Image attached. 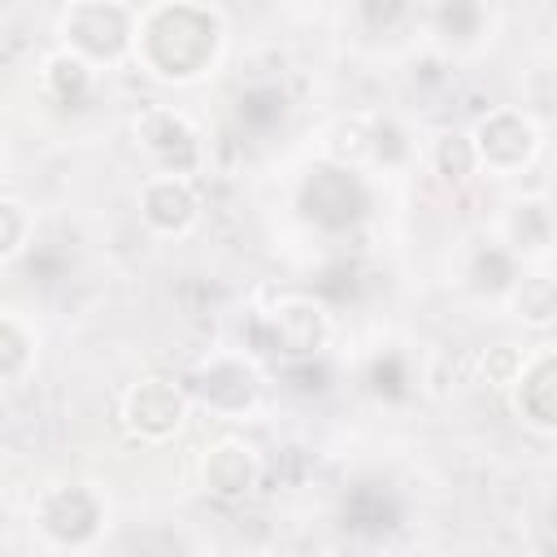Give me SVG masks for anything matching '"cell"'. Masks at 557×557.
Segmentation results:
<instances>
[{"label": "cell", "instance_id": "8992f818", "mask_svg": "<svg viewBox=\"0 0 557 557\" xmlns=\"http://www.w3.org/2000/svg\"><path fill=\"white\" fill-rule=\"evenodd\" d=\"M100 500L87 487H57L39 500L35 522L48 535V544L57 548H87L100 531Z\"/></svg>", "mask_w": 557, "mask_h": 557}, {"label": "cell", "instance_id": "484cf974", "mask_svg": "<svg viewBox=\"0 0 557 557\" xmlns=\"http://www.w3.org/2000/svg\"><path fill=\"white\" fill-rule=\"evenodd\" d=\"M357 9H361V17H366V26L387 30V26H396V22H400L405 0H357Z\"/></svg>", "mask_w": 557, "mask_h": 557}, {"label": "cell", "instance_id": "603a6c76", "mask_svg": "<svg viewBox=\"0 0 557 557\" xmlns=\"http://www.w3.org/2000/svg\"><path fill=\"white\" fill-rule=\"evenodd\" d=\"M22 239H26V213L17 200H0V257H17L22 252Z\"/></svg>", "mask_w": 557, "mask_h": 557}, {"label": "cell", "instance_id": "ac0fdd59", "mask_svg": "<svg viewBox=\"0 0 557 557\" xmlns=\"http://www.w3.org/2000/svg\"><path fill=\"white\" fill-rule=\"evenodd\" d=\"M470 278H474L479 292H509L513 278H518V270H513V252H505V248H487V252H479Z\"/></svg>", "mask_w": 557, "mask_h": 557}, {"label": "cell", "instance_id": "4fadbf2b", "mask_svg": "<svg viewBox=\"0 0 557 557\" xmlns=\"http://www.w3.org/2000/svg\"><path fill=\"white\" fill-rule=\"evenodd\" d=\"M509 309L527 326L557 322V278L553 274H518L513 287H509Z\"/></svg>", "mask_w": 557, "mask_h": 557}, {"label": "cell", "instance_id": "7c38bea8", "mask_svg": "<svg viewBox=\"0 0 557 557\" xmlns=\"http://www.w3.org/2000/svg\"><path fill=\"white\" fill-rule=\"evenodd\" d=\"M513 405L531 426L557 431V352H544L522 366L513 383Z\"/></svg>", "mask_w": 557, "mask_h": 557}, {"label": "cell", "instance_id": "2e32d148", "mask_svg": "<svg viewBox=\"0 0 557 557\" xmlns=\"http://www.w3.org/2000/svg\"><path fill=\"white\" fill-rule=\"evenodd\" d=\"M348 522H352L357 531L379 535V531H387V527L396 522V505H392L387 492H379V487H357L352 500H348Z\"/></svg>", "mask_w": 557, "mask_h": 557}, {"label": "cell", "instance_id": "277c9868", "mask_svg": "<svg viewBox=\"0 0 557 557\" xmlns=\"http://www.w3.org/2000/svg\"><path fill=\"white\" fill-rule=\"evenodd\" d=\"M300 209H305L309 222L339 231V226H348V222L361 218V209H366V187H361V178L352 174V165H335V161H331V165L309 170V178L300 183Z\"/></svg>", "mask_w": 557, "mask_h": 557}, {"label": "cell", "instance_id": "6da1fadb", "mask_svg": "<svg viewBox=\"0 0 557 557\" xmlns=\"http://www.w3.org/2000/svg\"><path fill=\"white\" fill-rule=\"evenodd\" d=\"M139 57L152 74L161 78H196L213 65L218 44H222V26L209 9L187 4V0H170L161 9H152L139 22Z\"/></svg>", "mask_w": 557, "mask_h": 557}, {"label": "cell", "instance_id": "ffe728a7", "mask_svg": "<svg viewBox=\"0 0 557 557\" xmlns=\"http://www.w3.org/2000/svg\"><path fill=\"white\" fill-rule=\"evenodd\" d=\"M26 361H30V339H26V331L17 326V318H4L0 322V379H17L22 370H26Z\"/></svg>", "mask_w": 557, "mask_h": 557}, {"label": "cell", "instance_id": "cb8c5ba5", "mask_svg": "<svg viewBox=\"0 0 557 557\" xmlns=\"http://www.w3.org/2000/svg\"><path fill=\"white\" fill-rule=\"evenodd\" d=\"M522 352H513L509 344H500V348H492L487 352V361H483V374H487V383H496V387H513L518 383V374H522Z\"/></svg>", "mask_w": 557, "mask_h": 557}, {"label": "cell", "instance_id": "52a82bcc", "mask_svg": "<svg viewBox=\"0 0 557 557\" xmlns=\"http://www.w3.org/2000/svg\"><path fill=\"white\" fill-rule=\"evenodd\" d=\"M122 418H126V431L139 435V440H170L183 418H187V396L183 387L165 383V379H144L126 392L122 400Z\"/></svg>", "mask_w": 557, "mask_h": 557}, {"label": "cell", "instance_id": "30bf717a", "mask_svg": "<svg viewBox=\"0 0 557 557\" xmlns=\"http://www.w3.org/2000/svg\"><path fill=\"white\" fill-rule=\"evenodd\" d=\"M139 213L157 235H183V231H191L200 205H196V191H191V183L183 174H161V178L144 183Z\"/></svg>", "mask_w": 557, "mask_h": 557}, {"label": "cell", "instance_id": "9a60e30c", "mask_svg": "<svg viewBox=\"0 0 557 557\" xmlns=\"http://www.w3.org/2000/svg\"><path fill=\"white\" fill-rule=\"evenodd\" d=\"M326 157L335 165H357L370 157V126L357 117H339L326 126Z\"/></svg>", "mask_w": 557, "mask_h": 557}, {"label": "cell", "instance_id": "5bb4252c", "mask_svg": "<svg viewBox=\"0 0 557 557\" xmlns=\"http://www.w3.org/2000/svg\"><path fill=\"white\" fill-rule=\"evenodd\" d=\"M553 239V213L540 200H518L505 218V244L509 252H540Z\"/></svg>", "mask_w": 557, "mask_h": 557}, {"label": "cell", "instance_id": "d6986e66", "mask_svg": "<svg viewBox=\"0 0 557 557\" xmlns=\"http://www.w3.org/2000/svg\"><path fill=\"white\" fill-rule=\"evenodd\" d=\"M435 170L444 178H466L479 170V152H474V139L470 135H444L435 144Z\"/></svg>", "mask_w": 557, "mask_h": 557}, {"label": "cell", "instance_id": "d4e9b609", "mask_svg": "<svg viewBox=\"0 0 557 557\" xmlns=\"http://www.w3.org/2000/svg\"><path fill=\"white\" fill-rule=\"evenodd\" d=\"M287 379H292L296 392H322V387H326V383H322L326 370H322L313 357H292V361H287Z\"/></svg>", "mask_w": 557, "mask_h": 557}, {"label": "cell", "instance_id": "8fae6325", "mask_svg": "<svg viewBox=\"0 0 557 557\" xmlns=\"http://www.w3.org/2000/svg\"><path fill=\"white\" fill-rule=\"evenodd\" d=\"M200 479H205V487H209L218 500H244V496L257 487V479H261V461H257V453H252L248 444L222 440V444H213V448L205 453Z\"/></svg>", "mask_w": 557, "mask_h": 557}, {"label": "cell", "instance_id": "ba28073f", "mask_svg": "<svg viewBox=\"0 0 557 557\" xmlns=\"http://www.w3.org/2000/svg\"><path fill=\"white\" fill-rule=\"evenodd\" d=\"M191 392L213 409V413H226V418H235V413H248L252 405H257V396H261V379H257V370L244 361V357H209L196 374H191Z\"/></svg>", "mask_w": 557, "mask_h": 557}, {"label": "cell", "instance_id": "3957f363", "mask_svg": "<svg viewBox=\"0 0 557 557\" xmlns=\"http://www.w3.org/2000/svg\"><path fill=\"white\" fill-rule=\"evenodd\" d=\"M326 313L313 300H278L270 318L257 322L252 331V352H283V357H318V348L326 344Z\"/></svg>", "mask_w": 557, "mask_h": 557}, {"label": "cell", "instance_id": "e0dca14e", "mask_svg": "<svg viewBox=\"0 0 557 557\" xmlns=\"http://www.w3.org/2000/svg\"><path fill=\"white\" fill-rule=\"evenodd\" d=\"M87 83H91V70H87V61L78 52H57L48 61V87H52L57 100L78 104V96L87 91Z\"/></svg>", "mask_w": 557, "mask_h": 557}, {"label": "cell", "instance_id": "44dd1931", "mask_svg": "<svg viewBox=\"0 0 557 557\" xmlns=\"http://www.w3.org/2000/svg\"><path fill=\"white\" fill-rule=\"evenodd\" d=\"M370 157H374L379 165H400V161L409 157L405 131H400L396 122H374V126H370Z\"/></svg>", "mask_w": 557, "mask_h": 557}, {"label": "cell", "instance_id": "7a4b0ae2", "mask_svg": "<svg viewBox=\"0 0 557 557\" xmlns=\"http://www.w3.org/2000/svg\"><path fill=\"white\" fill-rule=\"evenodd\" d=\"M61 39L83 61H117L139 39V26L117 0H74L61 17Z\"/></svg>", "mask_w": 557, "mask_h": 557}, {"label": "cell", "instance_id": "5b68a950", "mask_svg": "<svg viewBox=\"0 0 557 557\" xmlns=\"http://www.w3.org/2000/svg\"><path fill=\"white\" fill-rule=\"evenodd\" d=\"M470 139H474L479 165H487V170H496V174L522 170V165L531 161V152H535V126H531L522 113H513V109H492V113H483V117L474 122Z\"/></svg>", "mask_w": 557, "mask_h": 557}, {"label": "cell", "instance_id": "7402d4cb", "mask_svg": "<svg viewBox=\"0 0 557 557\" xmlns=\"http://www.w3.org/2000/svg\"><path fill=\"white\" fill-rule=\"evenodd\" d=\"M440 30L448 39H470L479 30V9L474 0H444L440 4Z\"/></svg>", "mask_w": 557, "mask_h": 557}, {"label": "cell", "instance_id": "9c48e42d", "mask_svg": "<svg viewBox=\"0 0 557 557\" xmlns=\"http://www.w3.org/2000/svg\"><path fill=\"white\" fill-rule=\"evenodd\" d=\"M139 139L157 157L161 174H191L200 165V135L178 113H165V109L144 113L139 117Z\"/></svg>", "mask_w": 557, "mask_h": 557}]
</instances>
